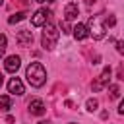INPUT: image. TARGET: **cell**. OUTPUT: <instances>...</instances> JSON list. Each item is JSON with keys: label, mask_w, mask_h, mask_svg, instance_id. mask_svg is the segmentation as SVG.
I'll return each mask as SVG.
<instances>
[{"label": "cell", "mask_w": 124, "mask_h": 124, "mask_svg": "<svg viewBox=\"0 0 124 124\" xmlns=\"http://www.w3.org/2000/svg\"><path fill=\"white\" fill-rule=\"evenodd\" d=\"M58 37H60L58 29H56L52 23H46V25H45V31H43V39H41V43H43V48H46V50H52V48L56 46V41H58Z\"/></svg>", "instance_id": "2"}, {"label": "cell", "mask_w": 124, "mask_h": 124, "mask_svg": "<svg viewBox=\"0 0 124 124\" xmlns=\"http://www.w3.org/2000/svg\"><path fill=\"white\" fill-rule=\"evenodd\" d=\"M25 78L27 81L33 85V87H43L45 81H46V70L41 62H31L27 66V72H25Z\"/></svg>", "instance_id": "1"}, {"label": "cell", "mask_w": 124, "mask_h": 124, "mask_svg": "<svg viewBox=\"0 0 124 124\" xmlns=\"http://www.w3.org/2000/svg\"><path fill=\"white\" fill-rule=\"evenodd\" d=\"M16 43H17L19 46H23V48L31 46V43H33V33H31V31H27V29L19 31V33L16 35Z\"/></svg>", "instance_id": "6"}, {"label": "cell", "mask_w": 124, "mask_h": 124, "mask_svg": "<svg viewBox=\"0 0 124 124\" xmlns=\"http://www.w3.org/2000/svg\"><path fill=\"white\" fill-rule=\"evenodd\" d=\"M116 50L120 54H124V41H116Z\"/></svg>", "instance_id": "18"}, {"label": "cell", "mask_w": 124, "mask_h": 124, "mask_svg": "<svg viewBox=\"0 0 124 124\" xmlns=\"http://www.w3.org/2000/svg\"><path fill=\"white\" fill-rule=\"evenodd\" d=\"M118 112H120V114H124V99L120 101V107H118Z\"/></svg>", "instance_id": "20"}, {"label": "cell", "mask_w": 124, "mask_h": 124, "mask_svg": "<svg viewBox=\"0 0 124 124\" xmlns=\"http://www.w3.org/2000/svg\"><path fill=\"white\" fill-rule=\"evenodd\" d=\"M6 45H8V39H6L4 33H0V58H2L4 52H6Z\"/></svg>", "instance_id": "14"}, {"label": "cell", "mask_w": 124, "mask_h": 124, "mask_svg": "<svg viewBox=\"0 0 124 124\" xmlns=\"http://www.w3.org/2000/svg\"><path fill=\"white\" fill-rule=\"evenodd\" d=\"M35 2H39V4H45V2H54V0H35Z\"/></svg>", "instance_id": "22"}, {"label": "cell", "mask_w": 124, "mask_h": 124, "mask_svg": "<svg viewBox=\"0 0 124 124\" xmlns=\"http://www.w3.org/2000/svg\"><path fill=\"white\" fill-rule=\"evenodd\" d=\"M110 99H116L118 95H120V89H118V85H110Z\"/></svg>", "instance_id": "16"}, {"label": "cell", "mask_w": 124, "mask_h": 124, "mask_svg": "<svg viewBox=\"0 0 124 124\" xmlns=\"http://www.w3.org/2000/svg\"><path fill=\"white\" fill-rule=\"evenodd\" d=\"M110 74H112V70L107 66V68H103V72H101V76L93 81V91H101V89H105L107 85H108V81H110Z\"/></svg>", "instance_id": "5"}, {"label": "cell", "mask_w": 124, "mask_h": 124, "mask_svg": "<svg viewBox=\"0 0 124 124\" xmlns=\"http://www.w3.org/2000/svg\"><path fill=\"white\" fill-rule=\"evenodd\" d=\"M2 4H4V0H0V6H2Z\"/></svg>", "instance_id": "25"}, {"label": "cell", "mask_w": 124, "mask_h": 124, "mask_svg": "<svg viewBox=\"0 0 124 124\" xmlns=\"http://www.w3.org/2000/svg\"><path fill=\"white\" fill-rule=\"evenodd\" d=\"M74 37L78 39V41H83V39H87V35H89V29H87V25H83V23H78L74 29Z\"/></svg>", "instance_id": "11"}, {"label": "cell", "mask_w": 124, "mask_h": 124, "mask_svg": "<svg viewBox=\"0 0 124 124\" xmlns=\"http://www.w3.org/2000/svg\"><path fill=\"white\" fill-rule=\"evenodd\" d=\"M25 16H27V12H17V14H14V16H10L8 17V23H19V21H23L25 19Z\"/></svg>", "instance_id": "13"}, {"label": "cell", "mask_w": 124, "mask_h": 124, "mask_svg": "<svg viewBox=\"0 0 124 124\" xmlns=\"http://www.w3.org/2000/svg\"><path fill=\"white\" fill-rule=\"evenodd\" d=\"M29 112L35 116H43L45 114V103L41 99H31L29 101Z\"/></svg>", "instance_id": "10"}, {"label": "cell", "mask_w": 124, "mask_h": 124, "mask_svg": "<svg viewBox=\"0 0 124 124\" xmlns=\"http://www.w3.org/2000/svg\"><path fill=\"white\" fill-rule=\"evenodd\" d=\"M19 66H21V58L16 56V54L8 56L6 62H4V68H6V72H10V74H16V72L19 70Z\"/></svg>", "instance_id": "7"}, {"label": "cell", "mask_w": 124, "mask_h": 124, "mask_svg": "<svg viewBox=\"0 0 124 124\" xmlns=\"http://www.w3.org/2000/svg\"><path fill=\"white\" fill-rule=\"evenodd\" d=\"M95 2H97V0H85V4H87V6H91V4H95Z\"/></svg>", "instance_id": "21"}, {"label": "cell", "mask_w": 124, "mask_h": 124, "mask_svg": "<svg viewBox=\"0 0 124 124\" xmlns=\"http://www.w3.org/2000/svg\"><path fill=\"white\" fill-rule=\"evenodd\" d=\"M12 108V99L8 95H0V110L2 112H8Z\"/></svg>", "instance_id": "12"}, {"label": "cell", "mask_w": 124, "mask_h": 124, "mask_svg": "<svg viewBox=\"0 0 124 124\" xmlns=\"http://www.w3.org/2000/svg\"><path fill=\"white\" fill-rule=\"evenodd\" d=\"M87 29H89V35H93V39H103L105 37V17L103 16H91L89 23H87Z\"/></svg>", "instance_id": "3"}, {"label": "cell", "mask_w": 124, "mask_h": 124, "mask_svg": "<svg viewBox=\"0 0 124 124\" xmlns=\"http://www.w3.org/2000/svg\"><path fill=\"white\" fill-rule=\"evenodd\" d=\"M116 23V17L114 16H108V17H105V27H112Z\"/></svg>", "instance_id": "17"}, {"label": "cell", "mask_w": 124, "mask_h": 124, "mask_svg": "<svg viewBox=\"0 0 124 124\" xmlns=\"http://www.w3.org/2000/svg\"><path fill=\"white\" fill-rule=\"evenodd\" d=\"M78 16H79L78 4H76V2L66 4V8H64V17H66V21H74V19H78Z\"/></svg>", "instance_id": "9"}, {"label": "cell", "mask_w": 124, "mask_h": 124, "mask_svg": "<svg viewBox=\"0 0 124 124\" xmlns=\"http://www.w3.org/2000/svg\"><path fill=\"white\" fill-rule=\"evenodd\" d=\"M62 29H64L62 33H70V25H68V21H64V23H62Z\"/></svg>", "instance_id": "19"}, {"label": "cell", "mask_w": 124, "mask_h": 124, "mask_svg": "<svg viewBox=\"0 0 124 124\" xmlns=\"http://www.w3.org/2000/svg\"><path fill=\"white\" fill-rule=\"evenodd\" d=\"M8 91H10L12 95H23V93H25V87H23V83H21L19 78H12V79L8 81Z\"/></svg>", "instance_id": "8"}, {"label": "cell", "mask_w": 124, "mask_h": 124, "mask_svg": "<svg viewBox=\"0 0 124 124\" xmlns=\"http://www.w3.org/2000/svg\"><path fill=\"white\" fill-rule=\"evenodd\" d=\"M50 16H52V12H50V10L41 8V10H37V12L31 16V23H33L35 27H43V25H46V23H48Z\"/></svg>", "instance_id": "4"}, {"label": "cell", "mask_w": 124, "mask_h": 124, "mask_svg": "<svg viewBox=\"0 0 124 124\" xmlns=\"http://www.w3.org/2000/svg\"><path fill=\"white\" fill-rule=\"evenodd\" d=\"M2 81H4V76H2V74H0V85H2Z\"/></svg>", "instance_id": "23"}, {"label": "cell", "mask_w": 124, "mask_h": 124, "mask_svg": "<svg viewBox=\"0 0 124 124\" xmlns=\"http://www.w3.org/2000/svg\"><path fill=\"white\" fill-rule=\"evenodd\" d=\"M37 124H48V122H45V120H41V122H37Z\"/></svg>", "instance_id": "24"}, {"label": "cell", "mask_w": 124, "mask_h": 124, "mask_svg": "<svg viewBox=\"0 0 124 124\" xmlns=\"http://www.w3.org/2000/svg\"><path fill=\"white\" fill-rule=\"evenodd\" d=\"M85 107H87V110H97V107H99V103H97V99H87V103H85Z\"/></svg>", "instance_id": "15"}]
</instances>
